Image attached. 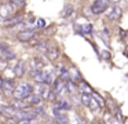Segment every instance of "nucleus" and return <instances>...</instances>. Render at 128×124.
Returning a JSON list of instances; mask_svg holds the SVG:
<instances>
[{
  "label": "nucleus",
  "mask_w": 128,
  "mask_h": 124,
  "mask_svg": "<svg viewBox=\"0 0 128 124\" xmlns=\"http://www.w3.org/2000/svg\"><path fill=\"white\" fill-rule=\"evenodd\" d=\"M10 4L14 7V10L17 11V10H20V8H22L26 4V0H10Z\"/></svg>",
  "instance_id": "ddd939ff"
},
{
  "label": "nucleus",
  "mask_w": 128,
  "mask_h": 124,
  "mask_svg": "<svg viewBox=\"0 0 128 124\" xmlns=\"http://www.w3.org/2000/svg\"><path fill=\"white\" fill-rule=\"evenodd\" d=\"M109 2H112V3H114V4H116V3H120V0H109Z\"/></svg>",
  "instance_id": "393cba45"
},
{
  "label": "nucleus",
  "mask_w": 128,
  "mask_h": 124,
  "mask_svg": "<svg viewBox=\"0 0 128 124\" xmlns=\"http://www.w3.org/2000/svg\"><path fill=\"white\" fill-rule=\"evenodd\" d=\"M33 88H32L30 84L28 83H20L18 85H15L14 91H12V95H14L15 99H25L28 95H30Z\"/></svg>",
  "instance_id": "f257e3e1"
},
{
  "label": "nucleus",
  "mask_w": 128,
  "mask_h": 124,
  "mask_svg": "<svg viewBox=\"0 0 128 124\" xmlns=\"http://www.w3.org/2000/svg\"><path fill=\"white\" fill-rule=\"evenodd\" d=\"M7 66V61L4 58H0V70H4Z\"/></svg>",
  "instance_id": "5701e85b"
},
{
  "label": "nucleus",
  "mask_w": 128,
  "mask_h": 124,
  "mask_svg": "<svg viewBox=\"0 0 128 124\" xmlns=\"http://www.w3.org/2000/svg\"><path fill=\"white\" fill-rule=\"evenodd\" d=\"M72 11H73V7H72L70 4H68L66 7H65L64 13H62V15H64V17H69L70 14H72Z\"/></svg>",
  "instance_id": "4be33fe9"
},
{
  "label": "nucleus",
  "mask_w": 128,
  "mask_h": 124,
  "mask_svg": "<svg viewBox=\"0 0 128 124\" xmlns=\"http://www.w3.org/2000/svg\"><path fill=\"white\" fill-rule=\"evenodd\" d=\"M80 90L83 91V92H86V94H91V92H92L91 87H90V85L87 84L86 81H83V80L80 81Z\"/></svg>",
  "instance_id": "dca6fc26"
},
{
  "label": "nucleus",
  "mask_w": 128,
  "mask_h": 124,
  "mask_svg": "<svg viewBox=\"0 0 128 124\" xmlns=\"http://www.w3.org/2000/svg\"><path fill=\"white\" fill-rule=\"evenodd\" d=\"M92 98H94L95 99V101H96L98 102V105H99V106L100 107H102L103 106V105H105V101H103V99H102V96H100V95H98V94H95V92H92Z\"/></svg>",
  "instance_id": "6ab92c4d"
},
{
  "label": "nucleus",
  "mask_w": 128,
  "mask_h": 124,
  "mask_svg": "<svg viewBox=\"0 0 128 124\" xmlns=\"http://www.w3.org/2000/svg\"><path fill=\"white\" fill-rule=\"evenodd\" d=\"M50 94H51V88H50V85L40 83L39 87H37V95H39L42 99H48Z\"/></svg>",
  "instance_id": "423d86ee"
},
{
  "label": "nucleus",
  "mask_w": 128,
  "mask_h": 124,
  "mask_svg": "<svg viewBox=\"0 0 128 124\" xmlns=\"http://www.w3.org/2000/svg\"><path fill=\"white\" fill-rule=\"evenodd\" d=\"M55 107H56V109H59V110H69L70 109V105L66 101H58V103L55 105Z\"/></svg>",
  "instance_id": "2eb2a0df"
},
{
  "label": "nucleus",
  "mask_w": 128,
  "mask_h": 124,
  "mask_svg": "<svg viewBox=\"0 0 128 124\" xmlns=\"http://www.w3.org/2000/svg\"><path fill=\"white\" fill-rule=\"evenodd\" d=\"M108 6L109 0H94V3L91 4V11L92 14H102L108 8Z\"/></svg>",
  "instance_id": "7ed1b4c3"
},
{
  "label": "nucleus",
  "mask_w": 128,
  "mask_h": 124,
  "mask_svg": "<svg viewBox=\"0 0 128 124\" xmlns=\"http://www.w3.org/2000/svg\"><path fill=\"white\" fill-rule=\"evenodd\" d=\"M88 106L90 107H91V109L92 110H98V109H99V105H98V102L96 101H95V99L94 98H92V96H91V101H90V103H88Z\"/></svg>",
  "instance_id": "aec40b11"
},
{
  "label": "nucleus",
  "mask_w": 128,
  "mask_h": 124,
  "mask_svg": "<svg viewBox=\"0 0 128 124\" xmlns=\"http://www.w3.org/2000/svg\"><path fill=\"white\" fill-rule=\"evenodd\" d=\"M103 57H105L106 59H109V58H110V54H109L108 51H105V52H103Z\"/></svg>",
  "instance_id": "b1692460"
},
{
  "label": "nucleus",
  "mask_w": 128,
  "mask_h": 124,
  "mask_svg": "<svg viewBox=\"0 0 128 124\" xmlns=\"http://www.w3.org/2000/svg\"><path fill=\"white\" fill-rule=\"evenodd\" d=\"M34 35H36V32L34 30H30V29H28V30H22V32H20L17 35V39L20 41H22V43H26V41H30L34 37Z\"/></svg>",
  "instance_id": "39448f33"
},
{
  "label": "nucleus",
  "mask_w": 128,
  "mask_h": 124,
  "mask_svg": "<svg viewBox=\"0 0 128 124\" xmlns=\"http://www.w3.org/2000/svg\"><path fill=\"white\" fill-rule=\"evenodd\" d=\"M69 76H70V80H72L73 83H80L81 80V76H80V73H78V70L76 68H72L69 70Z\"/></svg>",
  "instance_id": "f8f14e48"
},
{
  "label": "nucleus",
  "mask_w": 128,
  "mask_h": 124,
  "mask_svg": "<svg viewBox=\"0 0 128 124\" xmlns=\"http://www.w3.org/2000/svg\"><path fill=\"white\" fill-rule=\"evenodd\" d=\"M2 88L7 92H12L15 88V83L10 79H3V83H2Z\"/></svg>",
  "instance_id": "9b49d317"
},
{
  "label": "nucleus",
  "mask_w": 128,
  "mask_h": 124,
  "mask_svg": "<svg viewBox=\"0 0 128 124\" xmlns=\"http://www.w3.org/2000/svg\"><path fill=\"white\" fill-rule=\"evenodd\" d=\"M78 32L81 33H91L92 32V26L90 24H86V25H81V28H77Z\"/></svg>",
  "instance_id": "f3484780"
},
{
  "label": "nucleus",
  "mask_w": 128,
  "mask_h": 124,
  "mask_svg": "<svg viewBox=\"0 0 128 124\" xmlns=\"http://www.w3.org/2000/svg\"><path fill=\"white\" fill-rule=\"evenodd\" d=\"M15 15V10L10 3H4V4H0V17L3 19H8L11 17Z\"/></svg>",
  "instance_id": "f03ea898"
},
{
  "label": "nucleus",
  "mask_w": 128,
  "mask_h": 124,
  "mask_svg": "<svg viewBox=\"0 0 128 124\" xmlns=\"http://www.w3.org/2000/svg\"><path fill=\"white\" fill-rule=\"evenodd\" d=\"M14 74L17 77H22L24 74H25V72H26V68H25V63L22 62V61H20V62L17 63V65L14 66Z\"/></svg>",
  "instance_id": "1a4fd4ad"
},
{
  "label": "nucleus",
  "mask_w": 128,
  "mask_h": 124,
  "mask_svg": "<svg viewBox=\"0 0 128 124\" xmlns=\"http://www.w3.org/2000/svg\"><path fill=\"white\" fill-rule=\"evenodd\" d=\"M125 2H127V3H128V0H125Z\"/></svg>",
  "instance_id": "a878e982"
},
{
  "label": "nucleus",
  "mask_w": 128,
  "mask_h": 124,
  "mask_svg": "<svg viewBox=\"0 0 128 124\" xmlns=\"http://www.w3.org/2000/svg\"><path fill=\"white\" fill-rule=\"evenodd\" d=\"M22 15L21 14H15L14 17H11V18H8V19H4V26H11V25H20V24H22Z\"/></svg>",
  "instance_id": "0eeeda50"
},
{
  "label": "nucleus",
  "mask_w": 128,
  "mask_h": 124,
  "mask_svg": "<svg viewBox=\"0 0 128 124\" xmlns=\"http://www.w3.org/2000/svg\"><path fill=\"white\" fill-rule=\"evenodd\" d=\"M90 101H91V95H90V94H86V92L81 94V103L86 105V106H88Z\"/></svg>",
  "instance_id": "a211bd4d"
},
{
  "label": "nucleus",
  "mask_w": 128,
  "mask_h": 124,
  "mask_svg": "<svg viewBox=\"0 0 128 124\" xmlns=\"http://www.w3.org/2000/svg\"><path fill=\"white\" fill-rule=\"evenodd\" d=\"M36 123V118H24V120L17 121V124H34Z\"/></svg>",
  "instance_id": "412c9836"
},
{
  "label": "nucleus",
  "mask_w": 128,
  "mask_h": 124,
  "mask_svg": "<svg viewBox=\"0 0 128 124\" xmlns=\"http://www.w3.org/2000/svg\"><path fill=\"white\" fill-rule=\"evenodd\" d=\"M58 48H56V47H51V48H48L47 50V57L50 58L51 61H54V59H56V58H58Z\"/></svg>",
  "instance_id": "4468645a"
},
{
  "label": "nucleus",
  "mask_w": 128,
  "mask_h": 124,
  "mask_svg": "<svg viewBox=\"0 0 128 124\" xmlns=\"http://www.w3.org/2000/svg\"><path fill=\"white\" fill-rule=\"evenodd\" d=\"M24 101L26 102V105H28V106H30V107H36V106H39V105L42 103L43 99L40 98V96L37 95V94H33V92H32L30 95H28L25 99H24Z\"/></svg>",
  "instance_id": "20e7f679"
},
{
  "label": "nucleus",
  "mask_w": 128,
  "mask_h": 124,
  "mask_svg": "<svg viewBox=\"0 0 128 124\" xmlns=\"http://www.w3.org/2000/svg\"><path fill=\"white\" fill-rule=\"evenodd\" d=\"M122 14V10L118 7V6H114L113 8L110 10V13H109V19H112V21H116V19H118L120 17H121Z\"/></svg>",
  "instance_id": "9d476101"
},
{
  "label": "nucleus",
  "mask_w": 128,
  "mask_h": 124,
  "mask_svg": "<svg viewBox=\"0 0 128 124\" xmlns=\"http://www.w3.org/2000/svg\"><path fill=\"white\" fill-rule=\"evenodd\" d=\"M2 58H4L6 61H11L15 58V52L12 51L10 47H2Z\"/></svg>",
  "instance_id": "6e6552de"
}]
</instances>
